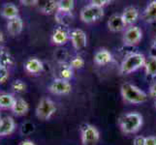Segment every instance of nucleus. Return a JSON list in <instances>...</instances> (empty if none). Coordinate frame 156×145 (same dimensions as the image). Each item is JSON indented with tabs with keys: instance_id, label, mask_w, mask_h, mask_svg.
Listing matches in <instances>:
<instances>
[{
	"instance_id": "1",
	"label": "nucleus",
	"mask_w": 156,
	"mask_h": 145,
	"mask_svg": "<svg viewBox=\"0 0 156 145\" xmlns=\"http://www.w3.org/2000/svg\"><path fill=\"white\" fill-rule=\"evenodd\" d=\"M120 92L123 100L130 104H143L147 100V94L132 83L121 84Z\"/></svg>"
},
{
	"instance_id": "2",
	"label": "nucleus",
	"mask_w": 156,
	"mask_h": 145,
	"mask_svg": "<svg viewBox=\"0 0 156 145\" xmlns=\"http://www.w3.org/2000/svg\"><path fill=\"white\" fill-rule=\"evenodd\" d=\"M146 56L142 53L139 52H132L128 54L124 59L122 60L120 64L119 72L122 74H128L137 70L141 69L142 67H144L146 63Z\"/></svg>"
},
{
	"instance_id": "3",
	"label": "nucleus",
	"mask_w": 156,
	"mask_h": 145,
	"mask_svg": "<svg viewBox=\"0 0 156 145\" xmlns=\"http://www.w3.org/2000/svg\"><path fill=\"white\" fill-rule=\"evenodd\" d=\"M119 125L123 133H135L143 126V116L138 112H129L120 118Z\"/></svg>"
},
{
	"instance_id": "4",
	"label": "nucleus",
	"mask_w": 156,
	"mask_h": 145,
	"mask_svg": "<svg viewBox=\"0 0 156 145\" xmlns=\"http://www.w3.org/2000/svg\"><path fill=\"white\" fill-rule=\"evenodd\" d=\"M55 111L56 106L53 101H51L50 98L44 97L40 100L38 105L36 107V116L41 120L47 121L51 119Z\"/></svg>"
},
{
	"instance_id": "5",
	"label": "nucleus",
	"mask_w": 156,
	"mask_h": 145,
	"mask_svg": "<svg viewBox=\"0 0 156 145\" xmlns=\"http://www.w3.org/2000/svg\"><path fill=\"white\" fill-rule=\"evenodd\" d=\"M80 17L83 22L92 23L104 17V10L103 8H99L92 4H89L82 9Z\"/></svg>"
},
{
	"instance_id": "6",
	"label": "nucleus",
	"mask_w": 156,
	"mask_h": 145,
	"mask_svg": "<svg viewBox=\"0 0 156 145\" xmlns=\"http://www.w3.org/2000/svg\"><path fill=\"white\" fill-rule=\"evenodd\" d=\"M83 145H97L100 139V133L97 128L91 124H85L80 128Z\"/></svg>"
},
{
	"instance_id": "7",
	"label": "nucleus",
	"mask_w": 156,
	"mask_h": 145,
	"mask_svg": "<svg viewBox=\"0 0 156 145\" xmlns=\"http://www.w3.org/2000/svg\"><path fill=\"white\" fill-rule=\"evenodd\" d=\"M143 38V32L138 26H129L123 34V43L126 46H135Z\"/></svg>"
},
{
	"instance_id": "8",
	"label": "nucleus",
	"mask_w": 156,
	"mask_h": 145,
	"mask_svg": "<svg viewBox=\"0 0 156 145\" xmlns=\"http://www.w3.org/2000/svg\"><path fill=\"white\" fill-rule=\"evenodd\" d=\"M50 91L55 95H67L72 91V85L68 80L61 78H55L50 84Z\"/></svg>"
},
{
	"instance_id": "9",
	"label": "nucleus",
	"mask_w": 156,
	"mask_h": 145,
	"mask_svg": "<svg viewBox=\"0 0 156 145\" xmlns=\"http://www.w3.org/2000/svg\"><path fill=\"white\" fill-rule=\"evenodd\" d=\"M70 40L73 47L76 50H82V48L87 47V34L82 29H73L70 32Z\"/></svg>"
},
{
	"instance_id": "10",
	"label": "nucleus",
	"mask_w": 156,
	"mask_h": 145,
	"mask_svg": "<svg viewBox=\"0 0 156 145\" xmlns=\"http://www.w3.org/2000/svg\"><path fill=\"white\" fill-rule=\"evenodd\" d=\"M24 69L25 71L31 74H36L41 73L44 70V64L40 60V59L36 57H30L24 63Z\"/></svg>"
},
{
	"instance_id": "11",
	"label": "nucleus",
	"mask_w": 156,
	"mask_h": 145,
	"mask_svg": "<svg viewBox=\"0 0 156 145\" xmlns=\"http://www.w3.org/2000/svg\"><path fill=\"white\" fill-rule=\"evenodd\" d=\"M70 33L64 27L56 28L51 35V43L56 46H62L66 44L68 39H70Z\"/></svg>"
},
{
	"instance_id": "12",
	"label": "nucleus",
	"mask_w": 156,
	"mask_h": 145,
	"mask_svg": "<svg viewBox=\"0 0 156 145\" xmlns=\"http://www.w3.org/2000/svg\"><path fill=\"white\" fill-rule=\"evenodd\" d=\"M16 129V123L12 117L6 116L0 120V136L11 135Z\"/></svg>"
},
{
	"instance_id": "13",
	"label": "nucleus",
	"mask_w": 156,
	"mask_h": 145,
	"mask_svg": "<svg viewBox=\"0 0 156 145\" xmlns=\"http://www.w3.org/2000/svg\"><path fill=\"white\" fill-rule=\"evenodd\" d=\"M108 27L112 32H120L125 29L126 24L120 15L115 14L108 20Z\"/></svg>"
},
{
	"instance_id": "14",
	"label": "nucleus",
	"mask_w": 156,
	"mask_h": 145,
	"mask_svg": "<svg viewBox=\"0 0 156 145\" xmlns=\"http://www.w3.org/2000/svg\"><path fill=\"white\" fill-rule=\"evenodd\" d=\"M23 21L20 16L17 18H15V19L8 20L7 31L9 32L10 35L18 36L21 33V32H23Z\"/></svg>"
},
{
	"instance_id": "15",
	"label": "nucleus",
	"mask_w": 156,
	"mask_h": 145,
	"mask_svg": "<svg viewBox=\"0 0 156 145\" xmlns=\"http://www.w3.org/2000/svg\"><path fill=\"white\" fill-rule=\"evenodd\" d=\"M0 15L8 20L19 17V8L13 3H5L0 9Z\"/></svg>"
},
{
	"instance_id": "16",
	"label": "nucleus",
	"mask_w": 156,
	"mask_h": 145,
	"mask_svg": "<svg viewBox=\"0 0 156 145\" xmlns=\"http://www.w3.org/2000/svg\"><path fill=\"white\" fill-rule=\"evenodd\" d=\"M11 110L13 111V113L16 116H23L25 114H27V112L29 110V105L23 98H16L15 105Z\"/></svg>"
},
{
	"instance_id": "17",
	"label": "nucleus",
	"mask_w": 156,
	"mask_h": 145,
	"mask_svg": "<svg viewBox=\"0 0 156 145\" xmlns=\"http://www.w3.org/2000/svg\"><path fill=\"white\" fill-rule=\"evenodd\" d=\"M112 61V53L106 50V48H101L94 55V62L100 66H104L109 64Z\"/></svg>"
},
{
	"instance_id": "18",
	"label": "nucleus",
	"mask_w": 156,
	"mask_h": 145,
	"mask_svg": "<svg viewBox=\"0 0 156 145\" xmlns=\"http://www.w3.org/2000/svg\"><path fill=\"white\" fill-rule=\"evenodd\" d=\"M121 17H122L123 20H124L126 25H131L137 21V19L139 18V11L135 7L129 6L124 9Z\"/></svg>"
},
{
	"instance_id": "19",
	"label": "nucleus",
	"mask_w": 156,
	"mask_h": 145,
	"mask_svg": "<svg viewBox=\"0 0 156 145\" xmlns=\"http://www.w3.org/2000/svg\"><path fill=\"white\" fill-rule=\"evenodd\" d=\"M143 19L147 23L156 22V0L150 2L144 11Z\"/></svg>"
},
{
	"instance_id": "20",
	"label": "nucleus",
	"mask_w": 156,
	"mask_h": 145,
	"mask_svg": "<svg viewBox=\"0 0 156 145\" xmlns=\"http://www.w3.org/2000/svg\"><path fill=\"white\" fill-rule=\"evenodd\" d=\"M15 102L16 97L13 94L0 93V109H12Z\"/></svg>"
},
{
	"instance_id": "21",
	"label": "nucleus",
	"mask_w": 156,
	"mask_h": 145,
	"mask_svg": "<svg viewBox=\"0 0 156 145\" xmlns=\"http://www.w3.org/2000/svg\"><path fill=\"white\" fill-rule=\"evenodd\" d=\"M144 70L147 76L155 78L156 77V55H150L146 58Z\"/></svg>"
},
{
	"instance_id": "22",
	"label": "nucleus",
	"mask_w": 156,
	"mask_h": 145,
	"mask_svg": "<svg viewBox=\"0 0 156 145\" xmlns=\"http://www.w3.org/2000/svg\"><path fill=\"white\" fill-rule=\"evenodd\" d=\"M73 68L70 66V64H66V63H62L60 64V66L58 68V74L59 78L64 80H69L73 78Z\"/></svg>"
},
{
	"instance_id": "23",
	"label": "nucleus",
	"mask_w": 156,
	"mask_h": 145,
	"mask_svg": "<svg viewBox=\"0 0 156 145\" xmlns=\"http://www.w3.org/2000/svg\"><path fill=\"white\" fill-rule=\"evenodd\" d=\"M73 0H60L57 1V11L63 13H71L74 9Z\"/></svg>"
},
{
	"instance_id": "24",
	"label": "nucleus",
	"mask_w": 156,
	"mask_h": 145,
	"mask_svg": "<svg viewBox=\"0 0 156 145\" xmlns=\"http://www.w3.org/2000/svg\"><path fill=\"white\" fill-rule=\"evenodd\" d=\"M14 62L12 55L6 50H0V65L8 68Z\"/></svg>"
},
{
	"instance_id": "25",
	"label": "nucleus",
	"mask_w": 156,
	"mask_h": 145,
	"mask_svg": "<svg viewBox=\"0 0 156 145\" xmlns=\"http://www.w3.org/2000/svg\"><path fill=\"white\" fill-rule=\"evenodd\" d=\"M57 12V1H48L42 7V13L45 15H51Z\"/></svg>"
},
{
	"instance_id": "26",
	"label": "nucleus",
	"mask_w": 156,
	"mask_h": 145,
	"mask_svg": "<svg viewBox=\"0 0 156 145\" xmlns=\"http://www.w3.org/2000/svg\"><path fill=\"white\" fill-rule=\"evenodd\" d=\"M11 87H12L13 91H15V92L23 93L26 90V84L21 79H16L11 84Z\"/></svg>"
},
{
	"instance_id": "27",
	"label": "nucleus",
	"mask_w": 156,
	"mask_h": 145,
	"mask_svg": "<svg viewBox=\"0 0 156 145\" xmlns=\"http://www.w3.org/2000/svg\"><path fill=\"white\" fill-rule=\"evenodd\" d=\"M70 66L73 69H82L84 66V60L82 56H76L74 57L71 62H70Z\"/></svg>"
},
{
	"instance_id": "28",
	"label": "nucleus",
	"mask_w": 156,
	"mask_h": 145,
	"mask_svg": "<svg viewBox=\"0 0 156 145\" xmlns=\"http://www.w3.org/2000/svg\"><path fill=\"white\" fill-rule=\"evenodd\" d=\"M9 77V70L8 68L0 65V83H3L7 80Z\"/></svg>"
},
{
	"instance_id": "29",
	"label": "nucleus",
	"mask_w": 156,
	"mask_h": 145,
	"mask_svg": "<svg viewBox=\"0 0 156 145\" xmlns=\"http://www.w3.org/2000/svg\"><path fill=\"white\" fill-rule=\"evenodd\" d=\"M111 1L109 0H94V1H91L90 4L94 5V6H97L99 8H103L104 6H106L107 4H109Z\"/></svg>"
},
{
	"instance_id": "30",
	"label": "nucleus",
	"mask_w": 156,
	"mask_h": 145,
	"mask_svg": "<svg viewBox=\"0 0 156 145\" xmlns=\"http://www.w3.org/2000/svg\"><path fill=\"white\" fill-rule=\"evenodd\" d=\"M144 141H146V137L143 136H138L134 138L133 145H144Z\"/></svg>"
},
{
	"instance_id": "31",
	"label": "nucleus",
	"mask_w": 156,
	"mask_h": 145,
	"mask_svg": "<svg viewBox=\"0 0 156 145\" xmlns=\"http://www.w3.org/2000/svg\"><path fill=\"white\" fill-rule=\"evenodd\" d=\"M23 6H35V5L38 4L37 0H20V1Z\"/></svg>"
},
{
	"instance_id": "32",
	"label": "nucleus",
	"mask_w": 156,
	"mask_h": 145,
	"mask_svg": "<svg viewBox=\"0 0 156 145\" xmlns=\"http://www.w3.org/2000/svg\"><path fill=\"white\" fill-rule=\"evenodd\" d=\"M144 145H156V137L155 136H147V137H146Z\"/></svg>"
},
{
	"instance_id": "33",
	"label": "nucleus",
	"mask_w": 156,
	"mask_h": 145,
	"mask_svg": "<svg viewBox=\"0 0 156 145\" xmlns=\"http://www.w3.org/2000/svg\"><path fill=\"white\" fill-rule=\"evenodd\" d=\"M149 93L152 97L156 98V81H154L151 85H150V88H149Z\"/></svg>"
},
{
	"instance_id": "34",
	"label": "nucleus",
	"mask_w": 156,
	"mask_h": 145,
	"mask_svg": "<svg viewBox=\"0 0 156 145\" xmlns=\"http://www.w3.org/2000/svg\"><path fill=\"white\" fill-rule=\"evenodd\" d=\"M20 145H35V143L31 140H23L20 143Z\"/></svg>"
},
{
	"instance_id": "35",
	"label": "nucleus",
	"mask_w": 156,
	"mask_h": 145,
	"mask_svg": "<svg viewBox=\"0 0 156 145\" xmlns=\"http://www.w3.org/2000/svg\"><path fill=\"white\" fill-rule=\"evenodd\" d=\"M151 47H152V50H156V37H155L154 40H153V42H152V46H151Z\"/></svg>"
},
{
	"instance_id": "36",
	"label": "nucleus",
	"mask_w": 156,
	"mask_h": 145,
	"mask_svg": "<svg viewBox=\"0 0 156 145\" xmlns=\"http://www.w3.org/2000/svg\"><path fill=\"white\" fill-rule=\"evenodd\" d=\"M3 41V34H2V32L0 31V43H1Z\"/></svg>"
},
{
	"instance_id": "37",
	"label": "nucleus",
	"mask_w": 156,
	"mask_h": 145,
	"mask_svg": "<svg viewBox=\"0 0 156 145\" xmlns=\"http://www.w3.org/2000/svg\"><path fill=\"white\" fill-rule=\"evenodd\" d=\"M2 119V118H1V112H0V120H1Z\"/></svg>"
},
{
	"instance_id": "38",
	"label": "nucleus",
	"mask_w": 156,
	"mask_h": 145,
	"mask_svg": "<svg viewBox=\"0 0 156 145\" xmlns=\"http://www.w3.org/2000/svg\"><path fill=\"white\" fill-rule=\"evenodd\" d=\"M154 105H155V107H156V100H155V103H154Z\"/></svg>"
}]
</instances>
